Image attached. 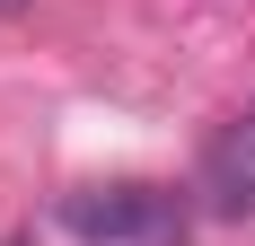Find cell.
<instances>
[{"label":"cell","instance_id":"6da1fadb","mask_svg":"<svg viewBox=\"0 0 255 246\" xmlns=\"http://www.w3.org/2000/svg\"><path fill=\"white\" fill-rule=\"evenodd\" d=\"M62 229L79 246H185V194H167V185H79V194H62Z\"/></svg>","mask_w":255,"mask_h":246},{"label":"cell","instance_id":"7a4b0ae2","mask_svg":"<svg viewBox=\"0 0 255 246\" xmlns=\"http://www.w3.org/2000/svg\"><path fill=\"white\" fill-rule=\"evenodd\" d=\"M211 194H220V211H247L255 202V115H238L211 141Z\"/></svg>","mask_w":255,"mask_h":246},{"label":"cell","instance_id":"3957f363","mask_svg":"<svg viewBox=\"0 0 255 246\" xmlns=\"http://www.w3.org/2000/svg\"><path fill=\"white\" fill-rule=\"evenodd\" d=\"M9 9H26V0H0V18H9Z\"/></svg>","mask_w":255,"mask_h":246},{"label":"cell","instance_id":"277c9868","mask_svg":"<svg viewBox=\"0 0 255 246\" xmlns=\"http://www.w3.org/2000/svg\"><path fill=\"white\" fill-rule=\"evenodd\" d=\"M247 115H255V106H247Z\"/></svg>","mask_w":255,"mask_h":246}]
</instances>
